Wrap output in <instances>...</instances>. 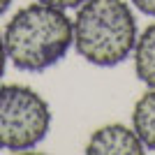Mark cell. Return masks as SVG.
<instances>
[{
    "instance_id": "obj_6",
    "label": "cell",
    "mask_w": 155,
    "mask_h": 155,
    "mask_svg": "<svg viewBox=\"0 0 155 155\" xmlns=\"http://www.w3.org/2000/svg\"><path fill=\"white\" fill-rule=\"evenodd\" d=\"M132 53H134V72L139 81H143L148 88H155V23H150L137 37Z\"/></svg>"
},
{
    "instance_id": "obj_8",
    "label": "cell",
    "mask_w": 155,
    "mask_h": 155,
    "mask_svg": "<svg viewBox=\"0 0 155 155\" xmlns=\"http://www.w3.org/2000/svg\"><path fill=\"white\" fill-rule=\"evenodd\" d=\"M130 2H132L141 14L153 16V19H155V0H130Z\"/></svg>"
},
{
    "instance_id": "obj_7",
    "label": "cell",
    "mask_w": 155,
    "mask_h": 155,
    "mask_svg": "<svg viewBox=\"0 0 155 155\" xmlns=\"http://www.w3.org/2000/svg\"><path fill=\"white\" fill-rule=\"evenodd\" d=\"M37 2H44V5L58 7V9H77L79 5H84L86 0H37Z\"/></svg>"
},
{
    "instance_id": "obj_2",
    "label": "cell",
    "mask_w": 155,
    "mask_h": 155,
    "mask_svg": "<svg viewBox=\"0 0 155 155\" xmlns=\"http://www.w3.org/2000/svg\"><path fill=\"white\" fill-rule=\"evenodd\" d=\"M79 56L97 67L120 65L137 44V19L125 0H86L72 21Z\"/></svg>"
},
{
    "instance_id": "obj_3",
    "label": "cell",
    "mask_w": 155,
    "mask_h": 155,
    "mask_svg": "<svg viewBox=\"0 0 155 155\" xmlns=\"http://www.w3.org/2000/svg\"><path fill=\"white\" fill-rule=\"evenodd\" d=\"M51 109L37 91L21 84L0 86V148L23 153L44 141Z\"/></svg>"
},
{
    "instance_id": "obj_1",
    "label": "cell",
    "mask_w": 155,
    "mask_h": 155,
    "mask_svg": "<svg viewBox=\"0 0 155 155\" xmlns=\"http://www.w3.org/2000/svg\"><path fill=\"white\" fill-rule=\"evenodd\" d=\"M2 42L7 60L16 70L44 72L60 63L74 44L72 19L65 9L32 2L9 19Z\"/></svg>"
},
{
    "instance_id": "obj_5",
    "label": "cell",
    "mask_w": 155,
    "mask_h": 155,
    "mask_svg": "<svg viewBox=\"0 0 155 155\" xmlns=\"http://www.w3.org/2000/svg\"><path fill=\"white\" fill-rule=\"evenodd\" d=\"M132 130L141 139L143 148L155 150V88H148L132 109Z\"/></svg>"
},
{
    "instance_id": "obj_4",
    "label": "cell",
    "mask_w": 155,
    "mask_h": 155,
    "mask_svg": "<svg viewBox=\"0 0 155 155\" xmlns=\"http://www.w3.org/2000/svg\"><path fill=\"white\" fill-rule=\"evenodd\" d=\"M88 155H141L143 143L132 127L123 123H109L97 127L86 143Z\"/></svg>"
},
{
    "instance_id": "obj_9",
    "label": "cell",
    "mask_w": 155,
    "mask_h": 155,
    "mask_svg": "<svg viewBox=\"0 0 155 155\" xmlns=\"http://www.w3.org/2000/svg\"><path fill=\"white\" fill-rule=\"evenodd\" d=\"M5 67H7V51H5V42L0 35V79L5 77Z\"/></svg>"
},
{
    "instance_id": "obj_10",
    "label": "cell",
    "mask_w": 155,
    "mask_h": 155,
    "mask_svg": "<svg viewBox=\"0 0 155 155\" xmlns=\"http://www.w3.org/2000/svg\"><path fill=\"white\" fill-rule=\"evenodd\" d=\"M12 2H14V0H0V16L9 9V5H12Z\"/></svg>"
}]
</instances>
